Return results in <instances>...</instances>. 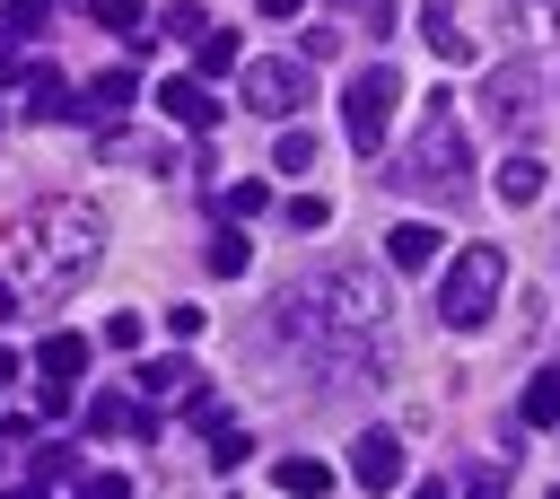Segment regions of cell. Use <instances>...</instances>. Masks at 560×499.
I'll list each match as a JSON object with an SVG mask.
<instances>
[{
  "label": "cell",
  "instance_id": "8fae6325",
  "mask_svg": "<svg viewBox=\"0 0 560 499\" xmlns=\"http://www.w3.org/2000/svg\"><path fill=\"white\" fill-rule=\"evenodd\" d=\"M9 88L26 96V114H35V123H70V79H61V70H44V61H35V70H18Z\"/></svg>",
  "mask_w": 560,
  "mask_h": 499
},
{
  "label": "cell",
  "instance_id": "ac0fdd59",
  "mask_svg": "<svg viewBox=\"0 0 560 499\" xmlns=\"http://www.w3.org/2000/svg\"><path fill=\"white\" fill-rule=\"evenodd\" d=\"M271 490H306V499H315V490H332V464H315V455H280V464H271Z\"/></svg>",
  "mask_w": 560,
  "mask_h": 499
},
{
  "label": "cell",
  "instance_id": "ba28073f",
  "mask_svg": "<svg viewBox=\"0 0 560 499\" xmlns=\"http://www.w3.org/2000/svg\"><path fill=\"white\" fill-rule=\"evenodd\" d=\"M350 481H359V490H402V446H394V429H359V438H350Z\"/></svg>",
  "mask_w": 560,
  "mask_h": 499
},
{
  "label": "cell",
  "instance_id": "7c38bea8",
  "mask_svg": "<svg viewBox=\"0 0 560 499\" xmlns=\"http://www.w3.org/2000/svg\"><path fill=\"white\" fill-rule=\"evenodd\" d=\"M420 35L438 44V61H472V53H481V44L464 35V9H455V0H420Z\"/></svg>",
  "mask_w": 560,
  "mask_h": 499
},
{
  "label": "cell",
  "instance_id": "4dcf8cb0",
  "mask_svg": "<svg viewBox=\"0 0 560 499\" xmlns=\"http://www.w3.org/2000/svg\"><path fill=\"white\" fill-rule=\"evenodd\" d=\"M0 385H18V350L9 341H0Z\"/></svg>",
  "mask_w": 560,
  "mask_h": 499
},
{
  "label": "cell",
  "instance_id": "5b68a950",
  "mask_svg": "<svg viewBox=\"0 0 560 499\" xmlns=\"http://www.w3.org/2000/svg\"><path fill=\"white\" fill-rule=\"evenodd\" d=\"M534 105H542V70L508 53V61H499V70L481 79V114H490L499 131H516V123H534Z\"/></svg>",
  "mask_w": 560,
  "mask_h": 499
},
{
  "label": "cell",
  "instance_id": "4fadbf2b",
  "mask_svg": "<svg viewBox=\"0 0 560 499\" xmlns=\"http://www.w3.org/2000/svg\"><path fill=\"white\" fill-rule=\"evenodd\" d=\"M542 184H551V175H542V158H534V149H516V158H499V175H490V193H499L508 210H525V201H542Z\"/></svg>",
  "mask_w": 560,
  "mask_h": 499
},
{
  "label": "cell",
  "instance_id": "52a82bcc",
  "mask_svg": "<svg viewBox=\"0 0 560 499\" xmlns=\"http://www.w3.org/2000/svg\"><path fill=\"white\" fill-rule=\"evenodd\" d=\"M88 438H158L149 394H88Z\"/></svg>",
  "mask_w": 560,
  "mask_h": 499
},
{
  "label": "cell",
  "instance_id": "484cf974",
  "mask_svg": "<svg viewBox=\"0 0 560 499\" xmlns=\"http://www.w3.org/2000/svg\"><path fill=\"white\" fill-rule=\"evenodd\" d=\"M88 18L114 26V35H131V26H140V0H88Z\"/></svg>",
  "mask_w": 560,
  "mask_h": 499
},
{
  "label": "cell",
  "instance_id": "3957f363",
  "mask_svg": "<svg viewBox=\"0 0 560 499\" xmlns=\"http://www.w3.org/2000/svg\"><path fill=\"white\" fill-rule=\"evenodd\" d=\"M499 289H508V254H499V245L446 254V271H438V324H446V333H481L490 306H499Z\"/></svg>",
  "mask_w": 560,
  "mask_h": 499
},
{
  "label": "cell",
  "instance_id": "5bb4252c",
  "mask_svg": "<svg viewBox=\"0 0 560 499\" xmlns=\"http://www.w3.org/2000/svg\"><path fill=\"white\" fill-rule=\"evenodd\" d=\"M438 254H446V245H438V228H429V219H402V228L385 236V263H394V271H429Z\"/></svg>",
  "mask_w": 560,
  "mask_h": 499
},
{
  "label": "cell",
  "instance_id": "44dd1931",
  "mask_svg": "<svg viewBox=\"0 0 560 499\" xmlns=\"http://www.w3.org/2000/svg\"><path fill=\"white\" fill-rule=\"evenodd\" d=\"M271 166H280V175H306V166H315V131H306V123L280 131V140H271Z\"/></svg>",
  "mask_w": 560,
  "mask_h": 499
},
{
  "label": "cell",
  "instance_id": "4316f807",
  "mask_svg": "<svg viewBox=\"0 0 560 499\" xmlns=\"http://www.w3.org/2000/svg\"><path fill=\"white\" fill-rule=\"evenodd\" d=\"M158 26H166V35H201V26H210V18H201V9H192V0H175V9H158Z\"/></svg>",
  "mask_w": 560,
  "mask_h": 499
},
{
  "label": "cell",
  "instance_id": "277c9868",
  "mask_svg": "<svg viewBox=\"0 0 560 499\" xmlns=\"http://www.w3.org/2000/svg\"><path fill=\"white\" fill-rule=\"evenodd\" d=\"M394 96H402V79H394V61H368L350 88H341V131H350V149L359 158H376L385 149V123H394Z\"/></svg>",
  "mask_w": 560,
  "mask_h": 499
},
{
  "label": "cell",
  "instance_id": "f1b7e54d",
  "mask_svg": "<svg viewBox=\"0 0 560 499\" xmlns=\"http://www.w3.org/2000/svg\"><path fill=\"white\" fill-rule=\"evenodd\" d=\"M166 333H175V341H201V333H210V315H201V306H175V315H166Z\"/></svg>",
  "mask_w": 560,
  "mask_h": 499
},
{
  "label": "cell",
  "instance_id": "cb8c5ba5",
  "mask_svg": "<svg viewBox=\"0 0 560 499\" xmlns=\"http://www.w3.org/2000/svg\"><path fill=\"white\" fill-rule=\"evenodd\" d=\"M280 219H289V236H315V228L332 219V201H324V193H298V201H289Z\"/></svg>",
  "mask_w": 560,
  "mask_h": 499
},
{
  "label": "cell",
  "instance_id": "836d02e7",
  "mask_svg": "<svg viewBox=\"0 0 560 499\" xmlns=\"http://www.w3.org/2000/svg\"><path fill=\"white\" fill-rule=\"evenodd\" d=\"M0 473H9V420H0Z\"/></svg>",
  "mask_w": 560,
  "mask_h": 499
},
{
  "label": "cell",
  "instance_id": "7402d4cb",
  "mask_svg": "<svg viewBox=\"0 0 560 499\" xmlns=\"http://www.w3.org/2000/svg\"><path fill=\"white\" fill-rule=\"evenodd\" d=\"M44 0H0V44H18V35H44Z\"/></svg>",
  "mask_w": 560,
  "mask_h": 499
},
{
  "label": "cell",
  "instance_id": "83f0119b",
  "mask_svg": "<svg viewBox=\"0 0 560 499\" xmlns=\"http://www.w3.org/2000/svg\"><path fill=\"white\" fill-rule=\"evenodd\" d=\"M140 333H149L140 315H105V350H140Z\"/></svg>",
  "mask_w": 560,
  "mask_h": 499
},
{
  "label": "cell",
  "instance_id": "6da1fadb",
  "mask_svg": "<svg viewBox=\"0 0 560 499\" xmlns=\"http://www.w3.org/2000/svg\"><path fill=\"white\" fill-rule=\"evenodd\" d=\"M96 263H105V210H96V201L52 193V201L26 210V236H18V298H70Z\"/></svg>",
  "mask_w": 560,
  "mask_h": 499
},
{
  "label": "cell",
  "instance_id": "e0dca14e",
  "mask_svg": "<svg viewBox=\"0 0 560 499\" xmlns=\"http://www.w3.org/2000/svg\"><path fill=\"white\" fill-rule=\"evenodd\" d=\"M184 385H192L184 350H166V359H140V376H131V394H149V403H158V394H184Z\"/></svg>",
  "mask_w": 560,
  "mask_h": 499
},
{
  "label": "cell",
  "instance_id": "2e32d148",
  "mask_svg": "<svg viewBox=\"0 0 560 499\" xmlns=\"http://www.w3.org/2000/svg\"><path fill=\"white\" fill-rule=\"evenodd\" d=\"M35 368H44V376H61V385H70V376H79V368H88V333H44V350H35Z\"/></svg>",
  "mask_w": 560,
  "mask_h": 499
},
{
  "label": "cell",
  "instance_id": "9c48e42d",
  "mask_svg": "<svg viewBox=\"0 0 560 499\" xmlns=\"http://www.w3.org/2000/svg\"><path fill=\"white\" fill-rule=\"evenodd\" d=\"M131 105H140V70H96L88 96L70 105V123H114V114H131Z\"/></svg>",
  "mask_w": 560,
  "mask_h": 499
},
{
  "label": "cell",
  "instance_id": "8992f818",
  "mask_svg": "<svg viewBox=\"0 0 560 499\" xmlns=\"http://www.w3.org/2000/svg\"><path fill=\"white\" fill-rule=\"evenodd\" d=\"M306 96H315L306 61H245V105L254 114H306Z\"/></svg>",
  "mask_w": 560,
  "mask_h": 499
},
{
  "label": "cell",
  "instance_id": "603a6c76",
  "mask_svg": "<svg viewBox=\"0 0 560 499\" xmlns=\"http://www.w3.org/2000/svg\"><path fill=\"white\" fill-rule=\"evenodd\" d=\"M96 149H105V158H131V166H166V140H122V131H105Z\"/></svg>",
  "mask_w": 560,
  "mask_h": 499
},
{
  "label": "cell",
  "instance_id": "f546056e",
  "mask_svg": "<svg viewBox=\"0 0 560 499\" xmlns=\"http://www.w3.org/2000/svg\"><path fill=\"white\" fill-rule=\"evenodd\" d=\"M35 411H44V420H70V385H61V376H44V394H35Z\"/></svg>",
  "mask_w": 560,
  "mask_h": 499
},
{
  "label": "cell",
  "instance_id": "d4e9b609",
  "mask_svg": "<svg viewBox=\"0 0 560 499\" xmlns=\"http://www.w3.org/2000/svg\"><path fill=\"white\" fill-rule=\"evenodd\" d=\"M201 263H210V271H219V280H236V271H245V263H254V245H245V236H236V228H228V236H219V245H210V254H201Z\"/></svg>",
  "mask_w": 560,
  "mask_h": 499
},
{
  "label": "cell",
  "instance_id": "d6a6232c",
  "mask_svg": "<svg viewBox=\"0 0 560 499\" xmlns=\"http://www.w3.org/2000/svg\"><path fill=\"white\" fill-rule=\"evenodd\" d=\"M262 18H298V0H262Z\"/></svg>",
  "mask_w": 560,
  "mask_h": 499
},
{
  "label": "cell",
  "instance_id": "30bf717a",
  "mask_svg": "<svg viewBox=\"0 0 560 499\" xmlns=\"http://www.w3.org/2000/svg\"><path fill=\"white\" fill-rule=\"evenodd\" d=\"M158 114H175L184 131H210L219 123V96H210V79H158Z\"/></svg>",
  "mask_w": 560,
  "mask_h": 499
},
{
  "label": "cell",
  "instance_id": "7a4b0ae2",
  "mask_svg": "<svg viewBox=\"0 0 560 499\" xmlns=\"http://www.w3.org/2000/svg\"><path fill=\"white\" fill-rule=\"evenodd\" d=\"M385 184L394 193H438V201H455L472 184V149H464V123H455V96L446 88H429V123L411 131V149L394 158Z\"/></svg>",
  "mask_w": 560,
  "mask_h": 499
},
{
  "label": "cell",
  "instance_id": "1f68e13d",
  "mask_svg": "<svg viewBox=\"0 0 560 499\" xmlns=\"http://www.w3.org/2000/svg\"><path fill=\"white\" fill-rule=\"evenodd\" d=\"M0 315H18V280L9 271H0Z\"/></svg>",
  "mask_w": 560,
  "mask_h": 499
},
{
  "label": "cell",
  "instance_id": "ffe728a7",
  "mask_svg": "<svg viewBox=\"0 0 560 499\" xmlns=\"http://www.w3.org/2000/svg\"><path fill=\"white\" fill-rule=\"evenodd\" d=\"M516 411H525L534 429H560V368H542V376L525 385V403H516Z\"/></svg>",
  "mask_w": 560,
  "mask_h": 499
},
{
  "label": "cell",
  "instance_id": "d6986e66",
  "mask_svg": "<svg viewBox=\"0 0 560 499\" xmlns=\"http://www.w3.org/2000/svg\"><path fill=\"white\" fill-rule=\"evenodd\" d=\"M228 61H236V35H228V26H201V44H192V79H228Z\"/></svg>",
  "mask_w": 560,
  "mask_h": 499
},
{
  "label": "cell",
  "instance_id": "9a60e30c",
  "mask_svg": "<svg viewBox=\"0 0 560 499\" xmlns=\"http://www.w3.org/2000/svg\"><path fill=\"white\" fill-rule=\"evenodd\" d=\"M26 481H35V490H79L88 473H79L70 446H35V455H26Z\"/></svg>",
  "mask_w": 560,
  "mask_h": 499
}]
</instances>
